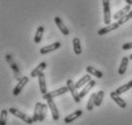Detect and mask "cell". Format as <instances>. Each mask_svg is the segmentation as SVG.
<instances>
[{"mask_svg": "<svg viewBox=\"0 0 132 125\" xmlns=\"http://www.w3.org/2000/svg\"><path fill=\"white\" fill-rule=\"evenodd\" d=\"M69 89H68V87H62V88H60V89H56V91H53V92H47L45 94H43L42 95V98L45 99V100H48V99H53L56 96H60V95H62L64 93L68 92Z\"/></svg>", "mask_w": 132, "mask_h": 125, "instance_id": "1", "label": "cell"}, {"mask_svg": "<svg viewBox=\"0 0 132 125\" xmlns=\"http://www.w3.org/2000/svg\"><path fill=\"white\" fill-rule=\"evenodd\" d=\"M9 112H10L11 114H13V115L17 116L18 119H22L23 121L26 122L27 124H32V123L34 122L32 117L28 116L26 114H24V113H22L21 111H19V110H17V109H15V108H10L9 109Z\"/></svg>", "mask_w": 132, "mask_h": 125, "instance_id": "2", "label": "cell"}, {"mask_svg": "<svg viewBox=\"0 0 132 125\" xmlns=\"http://www.w3.org/2000/svg\"><path fill=\"white\" fill-rule=\"evenodd\" d=\"M67 87H68V89H69L70 93L72 94L73 98H74V100H75V102L77 103H79L80 102V96H79V92H78V91H77V88L76 86H75V84L73 83V81L71 79L67 80Z\"/></svg>", "mask_w": 132, "mask_h": 125, "instance_id": "3", "label": "cell"}, {"mask_svg": "<svg viewBox=\"0 0 132 125\" xmlns=\"http://www.w3.org/2000/svg\"><path fill=\"white\" fill-rule=\"evenodd\" d=\"M29 82V78L28 77H26V76H24L23 78H21V79L19 80V82H18V84L16 85V87L14 88V89H13V95H18L20 93V92L22 91V89H23L24 87L26 86L27 83Z\"/></svg>", "mask_w": 132, "mask_h": 125, "instance_id": "4", "label": "cell"}, {"mask_svg": "<svg viewBox=\"0 0 132 125\" xmlns=\"http://www.w3.org/2000/svg\"><path fill=\"white\" fill-rule=\"evenodd\" d=\"M60 46H61L60 43L56 41V43H53V44H50V45H47V46L42 47V48L40 49L39 52H40L41 55H45V54H47V53H50V52H52V51H55V50L59 49Z\"/></svg>", "mask_w": 132, "mask_h": 125, "instance_id": "5", "label": "cell"}, {"mask_svg": "<svg viewBox=\"0 0 132 125\" xmlns=\"http://www.w3.org/2000/svg\"><path fill=\"white\" fill-rule=\"evenodd\" d=\"M47 103H48V106H49L50 110H51V113H52V116H53L54 120H57L60 119V114H59V111L56 109V106L54 102L53 99H48L47 100Z\"/></svg>", "mask_w": 132, "mask_h": 125, "instance_id": "6", "label": "cell"}, {"mask_svg": "<svg viewBox=\"0 0 132 125\" xmlns=\"http://www.w3.org/2000/svg\"><path fill=\"white\" fill-rule=\"evenodd\" d=\"M55 22H56V26L59 27V29L60 30V32H61L63 35H65V36L69 35V34H70L69 29L65 26V24L62 22V20L60 19V17H55Z\"/></svg>", "mask_w": 132, "mask_h": 125, "instance_id": "7", "label": "cell"}, {"mask_svg": "<svg viewBox=\"0 0 132 125\" xmlns=\"http://www.w3.org/2000/svg\"><path fill=\"white\" fill-rule=\"evenodd\" d=\"M119 26H120V24L118 22L111 23V24L107 25L106 27H104V28L100 29L99 32H98V34H99L100 36H101V35H104V34H107L108 32H111V31H114V30L118 29V28H119Z\"/></svg>", "mask_w": 132, "mask_h": 125, "instance_id": "8", "label": "cell"}, {"mask_svg": "<svg viewBox=\"0 0 132 125\" xmlns=\"http://www.w3.org/2000/svg\"><path fill=\"white\" fill-rule=\"evenodd\" d=\"M130 11H131V6H130V5H126V6H125L122 8V10H120L118 13H116L115 15L113 16V18L115 20H120L122 17H125L126 13H129Z\"/></svg>", "mask_w": 132, "mask_h": 125, "instance_id": "9", "label": "cell"}, {"mask_svg": "<svg viewBox=\"0 0 132 125\" xmlns=\"http://www.w3.org/2000/svg\"><path fill=\"white\" fill-rule=\"evenodd\" d=\"M95 85H96V82L94 81V80H91V81H89V82L87 83L85 85V87L82 89V91L79 92V96H80V98H83L84 96L88 93V92L91 91V89L95 87Z\"/></svg>", "mask_w": 132, "mask_h": 125, "instance_id": "10", "label": "cell"}, {"mask_svg": "<svg viewBox=\"0 0 132 125\" xmlns=\"http://www.w3.org/2000/svg\"><path fill=\"white\" fill-rule=\"evenodd\" d=\"M81 115H82V111H81V110H78V111L74 112L73 114H71V115H67L65 119H64V122L67 123V124H69L71 122L75 121L77 119H79Z\"/></svg>", "mask_w": 132, "mask_h": 125, "instance_id": "11", "label": "cell"}, {"mask_svg": "<svg viewBox=\"0 0 132 125\" xmlns=\"http://www.w3.org/2000/svg\"><path fill=\"white\" fill-rule=\"evenodd\" d=\"M37 77H38L40 92H41V93L45 94V93H47V86H46V81H45V74L43 72H41Z\"/></svg>", "mask_w": 132, "mask_h": 125, "instance_id": "12", "label": "cell"}, {"mask_svg": "<svg viewBox=\"0 0 132 125\" xmlns=\"http://www.w3.org/2000/svg\"><path fill=\"white\" fill-rule=\"evenodd\" d=\"M47 66V63L45 62H42L40 63L38 66H36V68L32 70V72H31V77H36V76H38L41 72H43V70L46 68Z\"/></svg>", "mask_w": 132, "mask_h": 125, "instance_id": "13", "label": "cell"}, {"mask_svg": "<svg viewBox=\"0 0 132 125\" xmlns=\"http://www.w3.org/2000/svg\"><path fill=\"white\" fill-rule=\"evenodd\" d=\"M110 97L115 101L118 105L121 107V108H122V109H125L126 107V101L123 100L122 98H121L119 96V94H117L115 92H112L111 93H110Z\"/></svg>", "mask_w": 132, "mask_h": 125, "instance_id": "14", "label": "cell"}, {"mask_svg": "<svg viewBox=\"0 0 132 125\" xmlns=\"http://www.w3.org/2000/svg\"><path fill=\"white\" fill-rule=\"evenodd\" d=\"M41 109H42V103L37 102L36 104V108H35L34 115H33V117H32V119H33V120H34V122L38 121V119H39L40 113H41Z\"/></svg>", "mask_w": 132, "mask_h": 125, "instance_id": "15", "label": "cell"}, {"mask_svg": "<svg viewBox=\"0 0 132 125\" xmlns=\"http://www.w3.org/2000/svg\"><path fill=\"white\" fill-rule=\"evenodd\" d=\"M91 76H90V74H87V75H84L82 77V78H80V79L78 81V82L75 84V86H76L77 89H80L82 86H84L85 84H87V83L89 82V81H91Z\"/></svg>", "mask_w": 132, "mask_h": 125, "instance_id": "16", "label": "cell"}, {"mask_svg": "<svg viewBox=\"0 0 132 125\" xmlns=\"http://www.w3.org/2000/svg\"><path fill=\"white\" fill-rule=\"evenodd\" d=\"M103 15H104V23L106 25L111 24V13H110V8L108 6L103 7Z\"/></svg>", "mask_w": 132, "mask_h": 125, "instance_id": "17", "label": "cell"}, {"mask_svg": "<svg viewBox=\"0 0 132 125\" xmlns=\"http://www.w3.org/2000/svg\"><path fill=\"white\" fill-rule=\"evenodd\" d=\"M127 65H128V58H127V57H123L122 60V63H121V66H120V67H119L120 75H123V74L126 73Z\"/></svg>", "mask_w": 132, "mask_h": 125, "instance_id": "18", "label": "cell"}, {"mask_svg": "<svg viewBox=\"0 0 132 125\" xmlns=\"http://www.w3.org/2000/svg\"><path fill=\"white\" fill-rule=\"evenodd\" d=\"M73 46H74V52H75V54L80 55L81 54V47H80V41H79V38L73 39Z\"/></svg>", "mask_w": 132, "mask_h": 125, "instance_id": "19", "label": "cell"}, {"mask_svg": "<svg viewBox=\"0 0 132 125\" xmlns=\"http://www.w3.org/2000/svg\"><path fill=\"white\" fill-rule=\"evenodd\" d=\"M43 32H44V27L39 26L36 30V34L35 36V43H39L41 41V39H42L43 36Z\"/></svg>", "mask_w": 132, "mask_h": 125, "instance_id": "20", "label": "cell"}, {"mask_svg": "<svg viewBox=\"0 0 132 125\" xmlns=\"http://www.w3.org/2000/svg\"><path fill=\"white\" fill-rule=\"evenodd\" d=\"M86 71L89 74H91V75L96 76L97 78H102V73L100 70H97L96 68H94L93 66H87L86 67Z\"/></svg>", "mask_w": 132, "mask_h": 125, "instance_id": "21", "label": "cell"}, {"mask_svg": "<svg viewBox=\"0 0 132 125\" xmlns=\"http://www.w3.org/2000/svg\"><path fill=\"white\" fill-rule=\"evenodd\" d=\"M96 95L97 93H92L91 96H90L89 100H88V103H87V106H86V109L88 111H92L94 107H95V99H96Z\"/></svg>", "mask_w": 132, "mask_h": 125, "instance_id": "22", "label": "cell"}, {"mask_svg": "<svg viewBox=\"0 0 132 125\" xmlns=\"http://www.w3.org/2000/svg\"><path fill=\"white\" fill-rule=\"evenodd\" d=\"M103 96H104V92L102 91H99L97 92V95H96V99H95V105L97 107H100L101 104L102 102V99H103Z\"/></svg>", "mask_w": 132, "mask_h": 125, "instance_id": "23", "label": "cell"}, {"mask_svg": "<svg viewBox=\"0 0 132 125\" xmlns=\"http://www.w3.org/2000/svg\"><path fill=\"white\" fill-rule=\"evenodd\" d=\"M131 88H130V86L128 85V83L127 84H126V85H123V86H121L120 88H118V89H116L115 92L117 93V94H122V93H125L126 92H127L128 89H130Z\"/></svg>", "mask_w": 132, "mask_h": 125, "instance_id": "24", "label": "cell"}, {"mask_svg": "<svg viewBox=\"0 0 132 125\" xmlns=\"http://www.w3.org/2000/svg\"><path fill=\"white\" fill-rule=\"evenodd\" d=\"M130 18H132V11H130L129 13H126L125 17H122L121 19L118 20V23H119L120 25H122V24H125L126 22H127Z\"/></svg>", "mask_w": 132, "mask_h": 125, "instance_id": "25", "label": "cell"}, {"mask_svg": "<svg viewBox=\"0 0 132 125\" xmlns=\"http://www.w3.org/2000/svg\"><path fill=\"white\" fill-rule=\"evenodd\" d=\"M7 116H8V111L7 110H2L1 115H0V125L7 124Z\"/></svg>", "mask_w": 132, "mask_h": 125, "instance_id": "26", "label": "cell"}, {"mask_svg": "<svg viewBox=\"0 0 132 125\" xmlns=\"http://www.w3.org/2000/svg\"><path fill=\"white\" fill-rule=\"evenodd\" d=\"M46 114H47V105L46 104H42V109H41V113H40L38 121L40 122L43 121L44 119H45V116H46Z\"/></svg>", "mask_w": 132, "mask_h": 125, "instance_id": "27", "label": "cell"}, {"mask_svg": "<svg viewBox=\"0 0 132 125\" xmlns=\"http://www.w3.org/2000/svg\"><path fill=\"white\" fill-rule=\"evenodd\" d=\"M132 48V43H125L122 45V49L123 50H128Z\"/></svg>", "mask_w": 132, "mask_h": 125, "instance_id": "28", "label": "cell"}, {"mask_svg": "<svg viewBox=\"0 0 132 125\" xmlns=\"http://www.w3.org/2000/svg\"><path fill=\"white\" fill-rule=\"evenodd\" d=\"M109 5V0H102V6L105 7Z\"/></svg>", "mask_w": 132, "mask_h": 125, "instance_id": "29", "label": "cell"}, {"mask_svg": "<svg viewBox=\"0 0 132 125\" xmlns=\"http://www.w3.org/2000/svg\"><path fill=\"white\" fill-rule=\"evenodd\" d=\"M126 2L127 3V5H130V6H132V0H126Z\"/></svg>", "mask_w": 132, "mask_h": 125, "instance_id": "30", "label": "cell"}, {"mask_svg": "<svg viewBox=\"0 0 132 125\" xmlns=\"http://www.w3.org/2000/svg\"><path fill=\"white\" fill-rule=\"evenodd\" d=\"M128 85L130 86V88H132V80L130 81V82H128Z\"/></svg>", "mask_w": 132, "mask_h": 125, "instance_id": "31", "label": "cell"}, {"mask_svg": "<svg viewBox=\"0 0 132 125\" xmlns=\"http://www.w3.org/2000/svg\"><path fill=\"white\" fill-rule=\"evenodd\" d=\"M129 59L132 60V54H131V55H130V56H129Z\"/></svg>", "mask_w": 132, "mask_h": 125, "instance_id": "32", "label": "cell"}]
</instances>
